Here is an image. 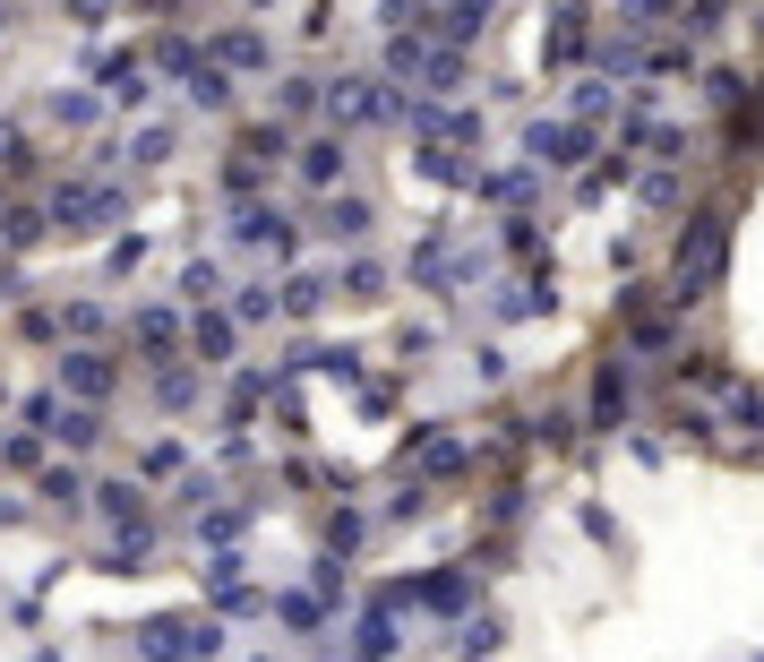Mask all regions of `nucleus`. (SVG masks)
<instances>
[{
	"mask_svg": "<svg viewBox=\"0 0 764 662\" xmlns=\"http://www.w3.org/2000/svg\"><path fill=\"white\" fill-rule=\"evenodd\" d=\"M722 259H731V215H696L678 232V301H696L722 275Z\"/></svg>",
	"mask_w": 764,
	"mask_h": 662,
	"instance_id": "nucleus-1",
	"label": "nucleus"
},
{
	"mask_svg": "<svg viewBox=\"0 0 764 662\" xmlns=\"http://www.w3.org/2000/svg\"><path fill=\"white\" fill-rule=\"evenodd\" d=\"M533 164H550V172H567V164H584V130H533Z\"/></svg>",
	"mask_w": 764,
	"mask_h": 662,
	"instance_id": "nucleus-2",
	"label": "nucleus"
},
{
	"mask_svg": "<svg viewBox=\"0 0 764 662\" xmlns=\"http://www.w3.org/2000/svg\"><path fill=\"white\" fill-rule=\"evenodd\" d=\"M619 413H627V370L610 362L602 379H593V422H602V431H610V422H619Z\"/></svg>",
	"mask_w": 764,
	"mask_h": 662,
	"instance_id": "nucleus-3",
	"label": "nucleus"
},
{
	"mask_svg": "<svg viewBox=\"0 0 764 662\" xmlns=\"http://www.w3.org/2000/svg\"><path fill=\"white\" fill-rule=\"evenodd\" d=\"M395 645H404V636H395V620H386V611H370V620H361V636H352V654H361V662H386Z\"/></svg>",
	"mask_w": 764,
	"mask_h": 662,
	"instance_id": "nucleus-4",
	"label": "nucleus"
},
{
	"mask_svg": "<svg viewBox=\"0 0 764 662\" xmlns=\"http://www.w3.org/2000/svg\"><path fill=\"white\" fill-rule=\"evenodd\" d=\"M370 232V199H335L326 207V241H361Z\"/></svg>",
	"mask_w": 764,
	"mask_h": 662,
	"instance_id": "nucleus-5",
	"label": "nucleus"
},
{
	"mask_svg": "<svg viewBox=\"0 0 764 662\" xmlns=\"http://www.w3.org/2000/svg\"><path fill=\"white\" fill-rule=\"evenodd\" d=\"M301 172H310V181H335V172H344V147H335V138H319V147H310V156H301Z\"/></svg>",
	"mask_w": 764,
	"mask_h": 662,
	"instance_id": "nucleus-6",
	"label": "nucleus"
},
{
	"mask_svg": "<svg viewBox=\"0 0 764 662\" xmlns=\"http://www.w3.org/2000/svg\"><path fill=\"white\" fill-rule=\"evenodd\" d=\"M455 464H464V439H430L421 448V473H455Z\"/></svg>",
	"mask_w": 764,
	"mask_h": 662,
	"instance_id": "nucleus-7",
	"label": "nucleus"
},
{
	"mask_svg": "<svg viewBox=\"0 0 764 662\" xmlns=\"http://www.w3.org/2000/svg\"><path fill=\"white\" fill-rule=\"evenodd\" d=\"M473 594V585H464V576H430V585H421V602H430V611H455V602Z\"/></svg>",
	"mask_w": 764,
	"mask_h": 662,
	"instance_id": "nucleus-8",
	"label": "nucleus"
},
{
	"mask_svg": "<svg viewBox=\"0 0 764 662\" xmlns=\"http://www.w3.org/2000/svg\"><path fill=\"white\" fill-rule=\"evenodd\" d=\"M284 301H292V310H301V319H310V310H319V301H326V284H319V275H292V284H284Z\"/></svg>",
	"mask_w": 764,
	"mask_h": 662,
	"instance_id": "nucleus-9",
	"label": "nucleus"
},
{
	"mask_svg": "<svg viewBox=\"0 0 764 662\" xmlns=\"http://www.w3.org/2000/svg\"><path fill=\"white\" fill-rule=\"evenodd\" d=\"M464 654H473V662L499 654V620H473V629H464Z\"/></svg>",
	"mask_w": 764,
	"mask_h": 662,
	"instance_id": "nucleus-10",
	"label": "nucleus"
},
{
	"mask_svg": "<svg viewBox=\"0 0 764 662\" xmlns=\"http://www.w3.org/2000/svg\"><path fill=\"white\" fill-rule=\"evenodd\" d=\"M731 422H738V431H764V397H756V388H747V397H731Z\"/></svg>",
	"mask_w": 764,
	"mask_h": 662,
	"instance_id": "nucleus-11",
	"label": "nucleus"
},
{
	"mask_svg": "<svg viewBox=\"0 0 764 662\" xmlns=\"http://www.w3.org/2000/svg\"><path fill=\"white\" fill-rule=\"evenodd\" d=\"M379 284H386L379 267H352V275H344V293H352V301H379Z\"/></svg>",
	"mask_w": 764,
	"mask_h": 662,
	"instance_id": "nucleus-12",
	"label": "nucleus"
}]
</instances>
